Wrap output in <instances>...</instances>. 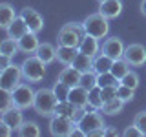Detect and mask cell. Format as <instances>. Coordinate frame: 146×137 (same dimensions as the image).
Listing matches in <instances>:
<instances>
[{
	"label": "cell",
	"mask_w": 146,
	"mask_h": 137,
	"mask_svg": "<svg viewBox=\"0 0 146 137\" xmlns=\"http://www.w3.org/2000/svg\"><path fill=\"white\" fill-rule=\"evenodd\" d=\"M88 99H90V90H86L84 86H73V88L70 90V97H68V100L70 102H73L75 106L79 108H88Z\"/></svg>",
	"instance_id": "16"
},
{
	"label": "cell",
	"mask_w": 146,
	"mask_h": 137,
	"mask_svg": "<svg viewBox=\"0 0 146 137\" xmlns=\"http://www.w3.org/2000/svg\"><path fill=\"white\" fill-rule=\"evenodd\" d=\"M82 37H84V27L82 22H68L58 29V44L62 46H73V48H79Z\"/></svg>",
	"instance_id": "4"
},
{
	"label": "cell",
	"mask_w": 146,
	"mask_h": 137,
	"mask_svg": "<svg viewBox=\"0 0 146 137\" xmlns=\"http://www.w3.org/2000/svg\"><path fill=\"white\" fill-rule=\"evenodd\" d=\"M117 88L119 86H106V88H100V93H102V100H111L117 97Z\"/></svg>",
	"instance_id": "36"
},
{
	"label": "cell",
	"mask_w": 146,
	"mask_h": 137,
	"mask_svg": "<svg viewBox=\"0 0 146 137\" xmlns=\"http://www.w3.org/2000/svg\"><path fill=\"white\" fill-rule=\"evenodd\" d=\"M124 49L126 46L122 42V39H119V37H106L102 40V46H100V51L106 53L108 57H111L113 61L124 57Z\"/></svg>",
	"instance_id": "10"
},
{
	"label": "cell",
	"mask_w": 146,
	"mask_h": 137,
	"mask_svg": "<svg viewBox=\"0 0 146 137\" xmlns=\"http://www.w3.org/2000/svg\"><path fill=\"white\" fill-rule=\"evenodd\" d=\"M0 121H4V122H7L9 126L13 128V130H18V128L22 126V122H24V115H22V108H18L13 104L11 108H7L6 112H2L0 113Z\"/></svg>",
	"instance_id": "12"
},
{
	"label": "cell",
	"mask_w": 146,
	"mask_h": 137,
	"mask_svg": "<svg viewBox=\"0 0 146 137\" xmlns=\"http://www.w3.org/2000/svg\"><path fill=\"white\" fill-rule=\"evenodd\" d=\"M26 33H29V27H27V24L24 22V18H22L20 15H18L15 18V22L6 29V35L11 37V39H15V40H20Z\"/></svg>",
	"instance_id": "20"
},
{
	"label": "cell",
	"mask_w": 146,
	"mask_h": 137,
	"mask_svg": "<svg viewBox=\"0 0 146 137\" xmlns=\"http://www.w3.org/2000/svg\"><path fill=\"white\" fill-rule=\"evenodd\" d=\"M133 124H135V126H139V130L146 135V110H144V112L135 113V117H133Z\"/></svg>",
	"instance_id": "35"
},
{
	"label": "cell",
	"mask_w": 146,
	"mask_h": 137,
	"mask_svg": "<svg viewBox=\"0 0 146 137\" xmlns=\"http://www.w3.org/2000/svg\"><path fill=\"white\" fill-rule=\"evenodd\" d=\"M80 86H84L86 90H93L95 86H97V73H95L93 70L82 73V77H80Z\"/></svg>",
	"instance_id": "33"
},
{
	"label": "cell",
	"mask_w": 146,
	"mask_h": 137,
	"mask_svg": "<svg viewBox=\"0 0 146 137\" xmlns=\"http://www.w3.org/2000/svg\"><path fill=\"white\" fill-rule=\"evenodd\" d=\"M20 17L24 18V22L27 24V27H29V31H33V33H40V31L44 29V18H42V15H40L36 9L24 7L20 11Z\"/></svg>",
	"instance_id": "11"
},
{
	"label": "cell",
	"mask_w": 146,
	"mask_h": 137,
	"mask_svg": "<svg viewBox=\"0 0 146 137\" xmlns=\"http://www.w3.org/2000/svg\"><path fill=\"white\" fill-rule=\"evenodd\" d=\"M35 55L40 61H44L46 64H51V62L57 61V46H53L51 42H40Z\"/></svg>",
	"instance_id": "19"
},
{
	"label": "cell",
	"mask_w": 146,
	"mask_h": 137,
	"mask_svg": "<svg viewBox=\"0 0 146 137\" xmlns=\"http://www.w3.org/2000/svg\"><path fill=\"white\" fill-rule=\"evenodd\" d=\"M119 84H121V80H119L111 71L97 73V86H99V88H106V86H119Z\"/></svg>",
	"instance_id": "29"
},
{
	"label": "cell",
	"mask_w": 146,
	"mask_h": 137,
	"mask_svg": "<svg viewBox=\"0 0 146 137\" xmlns=\"http://www.w3.org/2000/svg\"><path fill=\"white\" fill-rule=\"evenodd\" d=\"M13 132H15V130H13V128H11V126H9V124H7V122H4V121H0V135H4V137H9V135H11V134H13Z\"/></svg>",
	"instance_id": "38"
},
{
	"label": "cell",
	"mask_w": 146,
	"mask_h": 137,
	"mask_svg": "<svg viewBox=\"0 0 146 137\" xmlns=\"http://www.w3.org/2000/svg\"><path fill=\"white\" fill-rule=\"evenodd\" d=\"M17 17L18 15L15 13V9H13L11 4H7V2H2V4H0V27H2L4 31H6L7 27L15 22Z\"/></svg>",
	"instance_id": "21"
},
{
	"label": "cell",
	"mask_w": 146,
	"mask_h": 137,
	"mask_svg": "<svg viewBox=\"0 0 146 137\" xmlns=\"http://www.w3.org/2000/svg\"><path fill=\"white\" fill-rule=\"evenodd\" d=\"M55 115H62V117H68L71 121H75V115H77V106L70 100H60L57 104V110H55Z\"/></svg>",
	"instance_id": "26"
},
{
	"label": "cell",
	"mask_w": 146,
	"mask_h": 137,
	"mask_svg": "<svg viewBox=\"0 0 146 137\" xmlns=\"http://www.w3.org/2000/svg\"><path fill=\"white\" fill-rule=\"evenodd\" d=\"M77 55H79V48L57 44V61L60 62L62 66H70V64H73Z\"/></svg>",
	"instance_id": "18"
},
{
	"label": "cell",
	"mask_w": 146,
	"mask_h": 137,
	"mask_svg": "<svg viewBox=\"0 0 146 137\" xmlns=\"http://www.w3.org/2000/svg\"><path fill=\"white\" fill-rule=\"evenodd\" d=\"M117 97L122 99L124 102H130V100L135 97V90H133V88H128V86H124V84H119V88H117Z\"/></svg>",
	"instance_id": "34"
},
{
	"label": "cell",
	"mask_w": 146,
	"mask_h": 137,
	"mask_svg": "<svg viewBox=\"0 0 146 137\" xmlns=\"http://www.w3.org/2000/svg\"><path fill=\"white\" fill-rule=\"evenodd\" d=\"M111 66H113V59L108 57L106 53L100 51L99 55H95V57H93V71H95V73L111 71Z\"/></svg>",
	"instance_id": "23"
},
{
	"label": "cell",
	"mask_w": 146,
	"mask_h": 137,
	"mask_svg": "<svg viewBox=\"0 0 146 137\" xmlns=\"http://www.w3.org/2000/svg\"><path fill=\"white\" fill-rule=\"evenodd\" d=\"M122 135H126V137H144V134L139 130V126H135L133 122H131V126H128L124 132H122Z\"/></svg>",
	"instance_id": "37"
},
{
	"label": "cell",
	"mask_w": 146,
	"mask_h": 137,
	"mask_svg": "<svg viewBox=\"0 0 146 137\" xmlns=\"http://www.w3.org/2000/svg\"><path fill=\"white\" fill-rule=\"evenodd\" d=\"M35 93H36V91L31 88V82H22L20 86H17V88L11 91L13 104H15V106H18V108H22V110L33 108Z\"/></svg>",
	"instance_id": "6"
},
{
	"label": "cell",
	"mask_w": 146,
	"mask_h": 137,
	"mask_svg": "<svg viewBox=\"0 0 146 137\" xmlns=\"http://www.w3.org/2000/svg\"><path fill=\"white\" fill-rule=\"evenodd\" d=\"M102 104H104V100H102V93H100V88H99V86H95L93 90H90L88 106H90L91 110H99V112H100Z\"/></svg>",
	"instance_id": "30"
},
{
	"label": "cell",
	"mask_w": 146,
	"mask_h": 137,
	"mask_svg": "<svg viewBox=\"0 0 146 137\" xmlns=\"http://www.w3.org/2000/svg\"><path fill=\"white\" fill-rule=\"evenodd\" d=\"M124 59L131 68H141L146 64V48L139 42H131L124 49Z\"/></svg>",
	"instance_id": "8"
},
{
	"label": "cell",
	"mask_w": 146,
	"mask_h": 137,
	"mask_svg": "<svg viewBox=\"0 0 146 137\" xmlns=\"http://www.w3.org/2000/svg\"><path fill=\"white\" fill-rule=\"evenodd\" d=\"M40 46V40H38V33H26L18 40V48H20V53H26V55H35L36 48Z\"/></svg>",
	"instance_id": "14"
},
{
	"label": "cell",
	"mask_w": 146,
	"mask_h": 137,
	"mask_svg": "<svg viewBox=\"0 0 146 137\" xmlns=\"http://www.w3.org/2000/svg\"><path fill=\"white\" fill-rule=\"evenodd\" d=\"M77 122L62 115L49 117V134L55 137H71V132Z\"/></svg>",
	"instance_id": "7"
},
{
	"label": "cell",
	"mask_w": 146,
	"mask_h": 137,
	"mask_svg": "<svg viewBox=\"0 0 146 137\" xmlns=\"http://www.w3.org/2000/svg\"><path fill=\"white\" fill-rule=\"evenodd\" d=\"M130 70H131V66H130V64L126 62V59H124V57H121V59H115V61H113V66H111V73H113V75L117 77L119 80H121V79H122V77H124L126 73L130 71Z\"/></svg>",
	"instance_id": "28"
},
{
	"label": "cell",
	"mask_w": 146,
	"mask_h": 137,
	"mask_svg": "<svg viewBox=\"0 0 146 137\" xmlns=\"http://www.w3.org/2000/svg\"><path fill=\"white\" fill-rule=\"evenodd\" d=\"M22 79H24V75H22L20 64L9 62L2 68V71H0V90L13 91L17 86L22 84Z\"/></svg>",
	"instance_id": "5"
},
{
	"label": "cell",
	"mask_w": 146,
	"mask_h": 137,
	"mask_svg": "<svg viewBox=\"0 0 146 137\" xmlns=\"http://www.w3.org/2000/svg\"><path fill=\"white\" fill-rule=\"evenodd\" d=\"M70 90H71L70 86L60 82V80H57L53 84V91H55V95H57L58 102H60V100H68V97H70Z\"/></svg>",
	"instance_id": "32"
},
{
	"label": "cell",
	"mask_w": 146,
	"mask_h": 137,
	"mask_svg": "<svg viewBox=\"0 0 146 137\" xmlns=\"http://www.w3.org/2000/svg\"><path fill=\"white\" fill-rule=\"evenodd\" d=\"M79 51L90 55V57L99 55L100 53V42H99V39H95V37L84 33V37H82V40H80V44H79Z\"/></svg>",
	"instance_id": "17"
},
{
	"label": "cell",
	"mask_w": 146,
	"mask_h": 137,
	"mask_svg": "<svg viewBox=\"0 0 146 137\" xmlns=\"http://www.w3.org/2000/svg\"><path fill=\"white\" fill-rule=\"evenodd\" d=\"M58 99L55 95L53 88H40L35 93V102H33V110L38 113L40 117H53L55 110H57Z\"/></svg>",
	"instance_id": "1"
},
{
	"label": "cell",
	"mask_w": 146,
	"mask_h": 137,
	"mask_svg": "<svg viewBox=\"0 0 146 137\" xmlns=\"http://www.w3.org/2000/svg\"><path fill=\"white\" fill-rule=\"evenodd\" d=\"M106 135H119V130H117V128H110V126H106Z\"/></svg>",
	"instance_id": "40"
},
{
	"label": "cell",
	"mask_w": 146,
	"mask_h": 137,
	"mask_svg": "<svg viewBox=\"0 0 146 137\" xmlns=\"http://www.w3.org/2000/svg\"><path fill=\"white\" fill-rule=\"evenodd\" d=\"M99 13H102L106 18H117L122 13V0H102L99 2Z\"/></svg>",
	"instance_id": "13"
},
{
	"label": "cell",
	"mask_w": 146,
	"mask_h": 137,
	"mask_svg": "<svg viewBox=\"0 0 146 137\" xmlns=\"http://www.w3.org/2000/svg\"><path fill=\"white\" fill-rule=\"evenodd\" d=\"M82 27H84V33H88L95 39L102 40L106 39L110 33V18H106L102 13H93V15H88L82 20Z\"/></svg>",
	"instance_id": "2"
},
{
	"label": "cell",
	"mask_w": 146,
	"mask_h": 137,
	"mask_svg": "<svg viewBox=\"0 0 146 137\" xmlns=\"http://www.w3.org/2000/svg\"><path fill=\"white\" fill-rule=\"evenodd\" d=\"M124 100L122 99H111V100H106V102L102 104V108H100V112H102V115H117V113L122 112V108H124Z\"/></svg>",
	"instance_id": "24"
},
{
	"label": "cell",
	"mask_w": 146,
	"mask_h": 137,
	"mask_svg": "<svg viewBox=\"0 0 146 137\" xmlns=\"http://www.w3.org/2000/svg\"><path fill=\"white\" fill-rule=\"evenodd\" d=\"M139 9H141V15H144V17H146V0H141Z\"/></svg>",
	"instance_id": "41"
},
{
	"label": "cell",
	"mask_w": 146,
	"mask_h": 137,
	"mask_svg": "<svg viewBox=\"0 0 146 137\" xmlns=\"http://www.w3.org/2000/svg\"><path fill=\"white\" fill-rule=\"evenodd\" d=\"M99 2H102V0H99Z\"/></svg>",
	"instance_id": "42"
},
{
	"label": "cell",
	"mask_w": 146,
	"mask_h": 137,
	"mask_svg": "<svg viewBox=\"0 0 146 137\" xmlns=\"http://www.w3.org/2000/svg\"><path fill=\"white\" fill-rule=\"evenodd\" d=\"M82 130H84L86 137H88L90 132L97 130V128H106V124H104V119L102 115L99 113V110H91V112H86L84 115H82V119L79 122H77Z\"/></svg>",
	"instance_id": "9"
},
{
	"label": "cell",
	"mask_w": 146,
	"mask_h": 137,
	"mask_svg": "<svg viewBox=\"0 0 146 137\" xmlns=\"http://www.w3.org/2000/svg\"><path fill=\"white\" fill-rule=\"evenodd\" d=\"M73 68H77L80 73H86V71H91L93 70V57H90V55H86V53H80L75 57V61H73L71 64Z\"/></svg>",
	"instance_id": "25"
},
{
	"label": "cell",
	"mask_w": 146,
	"mask_h": 137,
	"mask_svg": "<svg viewBox=\"0 0 146 137\" xmlns=\"http://www.w3.org/2000/svg\"><path fill=\"white\" fill-rule=\"evenodd\" d=\"M80 77H82V73L70 64V66H66V68H62V70H60L57 80H60V82H64V84H68L70 88H73V86H79L80 84Z\"/></svg>",
	"instance_id": "15"
},
{
	"label": "cell",
	"mask_w": 146,
	"mask_h": 137,
	"mask_svg": "<svg viewBox=\"0 0 146 137\" xmlns=\"http://www.w3.org/2000/svg\"><path fill=\"white\" fill-rule=\"evenodd\" d=\"M102 135H106V128H97V130L88 134V137H102Z\"/></svg>",
	"instance_id": "39"
},
{
	"label": "cell",
	"mask_w": 146,
	"mask_h": 137,
	"mask_svg": "<svg viewBox=\"0 0 146 137\" xmlns=\"http://www.w3.org/2000/svg\"><path fill=\"white\" fill-rule=\"evenodd\" d=\"M17 53H20L18 40L11 39V37H6V39L0 42V57H2V59H9V61H11Z\"/></svg>",
	"instance_id": "22"
},
{
	"label": "cell",
	"mask_w": 146,
	"mask_h": 137,
	"mask_svg": "<svg viewBox=\"0 0 146 137\" xmlns=\"http://www.w3.org/2000/svg\"><path fill=\"white\" fill-rule=\"evenodd\" d=\"M17 134L20 137H38L40 135V128L35 121H24L22 126L17 130Z\"/></svg>",
	"instance_id": "27"
},
{
	"label": "cell",
	"mask_w": 146,
	"mask_h": 137,
	"mask_svg": "<svg viewBox=\"0 0 146 137\" xmlns=\"http://www.w3.org/2000/svg\"><path fill=\"white\" fill-rule=\"evenodd\" d=\"M46 64L44 61H40L36 55H27L24 59V62L20 64L22 68V75H24V80L27 82H40L46 75Z\"/></svg>",
	"instance_id": "3"
},
{
	"label": "cell",
	"mask_w": 146,
	"mask_h": 137,
	"mask_svg": "<svg viewBox=\"0 0 146 137\" xmlns=\"http://www.w3.org/2000/svg\"><path fill=\"white\" fill-rule=\"evenodd\" d=\"M121 84L128 86V88H133V90H137V88H139V84H141L139 73H137V71H133V70H130V71H128L126 75L121 79Z\"/></svg>",
	"instance_id": "31"
}]
</instances>
